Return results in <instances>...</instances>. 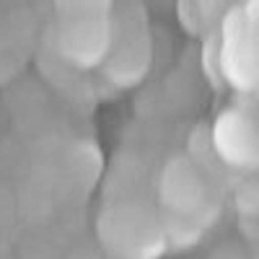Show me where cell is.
Instances as JSON below:
<instances>
[{"mask_svg": "<svg viewBox=\"0 0 259 259\" xmlns=\"http://www.w3.org/2000/svg\"><path fill=\"white\" fill-rule=\"evenodd\" d=\"M99 244L109 259H158L166 249L163 221L148 205L119 197L99 212Z\"/></svg>", "mask_w": 259, "mask_h": 259, "instance_id": "6da1fadb", "label": "cell"}, {"mask_svg": "<svg viewBox=\"0 0 259 259\" xmlns=\"http://www.w3.org/2000/svg\"><path fill=\"white\" fill-rule=\"evenodd\" d=\"M57 45L60 55L75 68L104 65L112 52V21L106 6L70 3L60 8Z\"/></svg>", "mask_w": 259, "mask_h": 259, "instance_id": "7a4b0ae2", "label": "cell"}, {"mask_svg": "<svg viewBox=\"0 0 259 259\" xmlns=\"http://www.w3.org/2000/svg\"><path fill=\"white\" fill-rule=\"evenodd\" d=\"M212 148L223 163L254 171L259 168V119L239 106H228L218 114L212 130Z\"/></svg>", "mask_w": 259, "mask_h": 259, "instance_id": "3957f363", "label": "cell"}, {"mask_svg": "<svg viewBox=\"0 0 259 259\" xmlns=\"http://www.w3.org/2000/svg\"><path fill=\"white\" fill-rule=\"evenodd\" d=\"M221 73L239 91H251L259 85V34L246 21L244 11L226 21L221 41Z\"/></svg>", "mask_w": 259, "mask_h": 259, "instance_id": "277c9868", "label": "cell"}, {"mask_svg": "<svg viewBox=\"0 0 259 259\" xmlns=\"http://www.w3.org/2000/svg\"><path fill=\"white\" fill-rule=\"evenodd\" d=\"M158 202L168 215H202L207 205V184L200 166L189 156H171L158 177Z\"/></svg>", "mask_w": 259, "mask_h": 259, "instance_id": "5b68a950", "label": "cell"}, {"mask_svg": "<svg viewBox=\"0 0 259 259\" xmlns=\"http://www.w3.org/2000/svg\"><path fill=\"white\" fill-rule=\"evenodd\" d=\"M150 65V45L148 36L143 34H130L119 45H112V52L104 62V75L109 78L119 89L135 85L145 78Z\"/></svg>", "mask_w": 259, "mask_h": 259, "instance_id": "8992f818", "label": "cell"}, {"mask_svg": "<svg viewBox=\"0 0 259 259\" xmlns=\"http://www.w3.org/2000/svg\"><path fill=\"white\" fill-rule=\"evenodd\" d=\"M163 221V236H166V249L171 251H184L197 246L202 239L205 223L197 218V215H161Z\"/></svg>", "mask_w": 259, "mask_h": 259, "instance_id": "52a82bcc", "label": "cell"}, {"mask_svg": "<svg viewBox=\"0 0 259 259\" xmlns=\"http://www.w3.org/2000/svg\"><path fill=\"white\" fill-rule=\"evenodd\" d=\"M236 202H239V210L246 212L249 218H259V182H246L236 194Z\"/></svg>", "mask_w": 259, "mask_h": 259, "instance_id": "ba28073f", "label": "cell"}, {"mask_svg": "<svg viewBox=\"0 0 259 259\" xmlns=\"http://www.w3.org/2000/svg\"><path fill=\"white\" fill-rule=\"evenodd\" d=\"M207 259H254V256L249 254V249L241 241L231 239V241H221L218 246L210 251Z\"/></svg>", "mask_w": 259, "mask_h": 259, "instance_id": "9c48e42d", "label": "cell"}, {"mask_svg": "<svg viewBox=\"0 0 259 259\" xmlns=\"http://www.w3.org/2000/svg\"><path fill=\"white\" fill-rule=\"evenodd\" d=\"M254 259H259V254H256V256H254Z\"/></svg>", "mask_w": 259, "mask_h": 259, "instance_id": "30bf717a", "label": "cell"}]
</instances>
